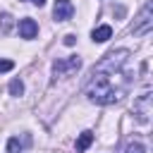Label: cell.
I'll use <instances>...</instances> for the list:
<instances>
[{"instance_id": "2", "label": "cell", "mask_w": 153, "mask_h": 153, "mask_svg": "<svg viewBox=\"0 0 153 153\" xmlns=\"http://www.w3.org/2000/svg\"><path fill=\"white\" fill-rule=\"evenodd\" d=\"M134 115L139 122H153V86L143 88L141 96L134 100Z\"/></svg>"}, {"instance_id": "9", "label": "cell", "mask_w": 153, "mask_h": 153, "mask_svg": "<svg viewBox=\"0 0 153 153\" xmlns=\"http://www.w3.org/2000/svg\"><path fill=\"white\" fill-rule=\"evenodd\" d=\"M24 93V84L19 79H12L10 81V96H22Z\"/></svg>"}, {"instance_id": "6", "label": "cell", "mask_w": 153, "mask_h": 153, "mask_svg": "<svg viewBox=\"0 0 153 153\" xmlns=\"http://www.w3.org/2000/svg\"><path fill=\"white\" fill-rule=\"evenodd\" d=\"M36 33H38V24L33 22V19H22L19 22V36L22 38H26V41H31V38H36Z\"/></svg>"}, {"instance_id": "5", "label": "cell", "mask_w": 153, "mask_h": 153, "mask_svg": "<svg viewBox=\"0 0 153 153\" xmlns=\"http://www.w3.org/2000/svg\"><path fill=\"white\" fill-rule=\"evenodd\" d=\"M72 14H74V5L69 0H55V7H53L55 22H67V19H72Z\"/></svg>"}, {"instance_id": "8", "label": "cell", "mask_w": 153, "mask_h": 153, "mask_svg": "<svg viewBox=\"0 0 153 153\" xmlns=\"http://www.w3.org/2000/svg\"><path fill=\"white\" fill-rule=\"evenodd\" d=\"M91 143H93V131H88V129H86V131H81V134H79V139H76V153H84Z\"/></svg>"}, {"instance_id": "7", "label": "cell", "mask_w": 153, "mask_h": 153, "mask_svg": "<svg viewBox=\"0 0 153 153\" xmlns=\"http://www.w3.org/2000/svg\"><path fill=\"white\" fill-rule=\"evenodd\" d=\"M112 36V29L108 26V24H103V26H98V29H93V33H91V38L96 41V43H105L108 38Z\"/></svg>"}, {"instance_id": "15", "label": "cell", "mask_w": 153, "mask_h": 153, "mask_svg": "<svg viewBox=\"0 0 153 153\" xmlns=\"http://www.w3.org/2000/svg\"><path fill=\"white\" fill-rule=\"evenodd\" d=\"M31 2H33V5H38V7H41V5H45V0H31Z\"/></svg>"}, {"instance_id": "11", "label": "cell", "mask_w": 153, "mask_h": 153, "mask_svg": "<svg viewBox=\"0 0 153 153\" xmlns=\"http://www.w3.org/2000/svg\"><path fill=\"white\" fill-rule=\"evenodd\" d=\"M124 153H146V148H143V146H141L139 141H131V143H127Z\"/></svg>"}, {"instance_id": "13", "label": "cell", "mask_w": 153, "mask_h": 153, "mask_svg": "<svg viewBox=\"0 0 153 153\" xmlns=\"http://www.w3.org/2000/svg\"><path fill=\"white\" fill-rule=\"evenodd\" d=\"M12 67H14L12 60H0V74H2V72H10Z\"/></svg>"}, {"instance_id": "10", "label": "cell", "mask_w": 153, "mask_h": 153, "mask_svg": "<svg viewBox=\"0 0 153 153\" xmlns=\"http://www.w3.org/2000/svg\"><path fill=\"white\" fill-rule=\"evenodd\" d=\"M7 153H22V143H19L17 136H12V139L7 141Z\"/></svg>"}, {"instance_id": "14", "label": "cell", "mask_w": 153, "mask_h": 153, "mask_svg": "<svg viewBox=\"0 0 153 153\" xmlns=\"http://www.w3.org/2000/svg\"><path fill=\"white\" fill-rule=\"evenodd\" d=\"M74 41H76L74 33H67V36H65V45H74Z\"/></svg>"}, {"instance_id": "12", "label": "cell", "mask_w": 153, "mask_h": 153, "mask_svg": "<svg viewBox=\"0 0 153 153\" xmlns=\"http://www.w3.org/2000/svg\"><path fill=\"white\" fill-rule=\"evenodd\" d=\"M0 19H2V29H0V31L7 33V31H10V22H12V17H10V14H2Z\"/></svg>"}, {"instance_id": "4", "label": "cell", "mask_w": 153, "mask_h": 153, "mask_svg": "<svg viewBox=\"0 0 153 153\" xmlns=\"http://www.w3.org/2000/svg\"><path fill=\"white\" fill-rule=\"evenodd\" d=\"M81 67V57L79 55H69V57H62V60H55L53 62V76H69L72 72H76Z\"/></svg>"}, {"instance_id": "16", "label": "cell", "mask_w": 153, "mask_h": 153, "mask_svg": "<svg viewBox=\"0 0 153 153\" xmlns=\"http://www.w3.org/2000/svg\"><path fill=\"white\" fill-rule=\"evenodd\" d=\"M151 139H153V134H151Z\"/></svg>"}, {"instance_id": "1", "label": "cell", "mask_w": 153, "mask_h": 153, "mask_svg": "<svg viewBox=\"0 0 153 153\" xmlns=\"http://www.w3.org/2000/svg\"><path fill=\"white\" fill-rule=\"evenodd\" d=\"M129 50H112L108 53L93 69L86 81V98L96 105H112L117 103L131 84V76L127 74V62H129Z\"/></svg>"}, {"instance_id": "3", "label": "cell", "mask_w": 153, "mask_h": 153, "mask_svg": "<svg viewBox=\"0 0 153 153\" xmlns=\"http://www.w3.org/2000/svg\"><path fill=\"white\" fill-rule=\"evenodd\" d=\"M148 31H153V0L143 5V10L136 14V19L131 24V33L134 36H143Z\"/></svg>"}]
</instances>
